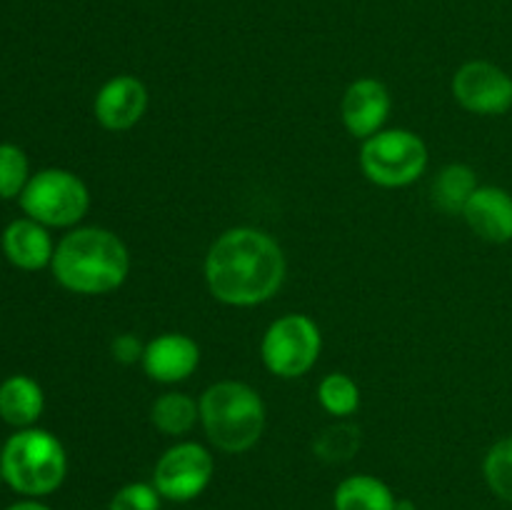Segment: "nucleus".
Returning <instances> with one entry per match:
<instances>
[{
    "label": "nucleus",
    "mask_w": 512,
    "mask_h": 510,
    "mask_svg": "<svg viewBox=\"0 0 512 510\" xmlns=\"http://www.w3.org/2000/svg\"><path fill=\"white\" fill-rule=\"evenodd\" d=\"M55 280L75 295H108L130 275L128 245L113 230L98 225L70 228L55 243Z\"/></svg>",
    "instance_id": "nucleus-2"
},
{
    "label": "nucleus",
    "mask_w": 512,
    "mask_h": 510,
    "mask_svg": "<svg viewBox=\"0 0 512 510\" xmlns=\"http://www.w3.org/2000/svg\"><path fill=\"white\" fill-rule=\"evenodd\" d=\"M480 188L478 173L465 163L445 165L433 180V203L443 213L463 215V208L468 205L470 195Z\"/></svg>",
    "instance_id": "nucleus-18"
},
{
    "label": "nucleus",
    "mask_w": 512,
    "mask_h": 510,
    "mask_svg": "<svg viewBox=\"0 0 512 510\" xmlns=\"http://www.w3.org/2000/svg\"><path fill=\"white\" fill-rule=\"evenodd\" d=\"M345 440H358V430L340 425V438H335V428H330V430H325L323 435H320L318 450L323 453V458H328V460L350 458V450L343 448Z\"/></svg>",
    "instance_id": "nucleus-23"
},
{
    "label": "nucleus",
    "mask_w": 512,
    "mask_h": 510,
    "mask_svg": "<svg viewBox=\"0 0 512 510\" xmlns=\"http://www.w3.org/2000/svg\"><path fill=\"white\" fill-rule=\"evenodd\" d=\"M395 510H418V508H415L413 500H408V498H398V505H395Z\"/></svg>",
    "instance_id": "nucleus-26"
},
{
    "label": "nucleus",
    "mask_w": 512,
    "mask_h": 510,
    "mask_svg": "<svg viewBox=\"0 0 512 510\" xmlns=\"http://www.w3.org/2000/svg\"><path fill=\"white\" fill-rule=\"evenodd\" d=\"M200 425L220 453H248L263 438L265 403L258 390L240 380H218L200 395Z\"/></svg>",
    "instance_id": "nucleus-3"
},
{
    "label": "nucleus",
    "mask_w": 512,
    "mask_h": 510,
    "mask_svg": "<svg viewBox=\"0 0 512 510\" xmlns=\"http://www.w3.org/2000/svg\"><path fill=\"white\" fill-rule=\"evenodd\" d=\"M318 403L333 418H350L360 408L358 383L345 373H328L318 383Z\"/></svg>",
    "instance_id": "nucleus-19"
},
{
    "label": "nucleus",
    "mask_w": 512,
    "mask_h": 510,
    "mask_svg": "<svg viewBox=\"0 0 512 510\" xmlns=\"http://www.w3.org/2000/svg\"><path fill=\"white\" fill-rule=\"evenodd\" d=\"M0 480H3V475H0Z\"/></svg>",
    "instance_id": "nucleus-27"
},
{
    "label": "nucleus",
    "mask_w": 512,
    "mask_h": 510,
    "mask_svg": "<svg viewBox=\"0 0 512 510\" xmlns=\"http://www.w3.org/2000/svg\"><path fill=\"white\" fill-rule=\"evenodd\" d=\"M150 423L168 438H183L200 423V403L188 393L170 390L153 400Z\"/></svg>",
    "instance_id": "nucleus-17"
},
{
    "label": "nucleus",
    "mask_w": 512,
    "mask_h": 510,
    "mask_svg": "<svg viewBox=\"0 0 512 510\" xmlns=\"http://www.w3.org/2000/svg\"><path fill=\"white\" fill-rule=\"evenodd\" d=\"M428 145L408 128H383L363 140L360 170L380 188H408L428 168Z\"/></svg>",
    "instance_id": "nucleus-5"
},
{
    "label": "nucleus",
    "mask_w": 512,
    "mask_h": 510,
    "mask_svg": "<svg viewBox=\"0 0 512 510\" xmlns=\"http://www.w3.org/2000/svg\"><path fill=\"white\" fill-rule=\"evenodd\" d=\"M393 110V98L378 78H358L340 100V120L353 138L368 140L385 128Z\"/></svg>",
    "instance_id": "nucleus-10"
},
{
    "label": "nucleus",
    "mask_w": 512,
    "mask_h": 510,
    "mask_svg": "<svg viewBox=\"0 0 512 510\" xmlns=\"http://www.w3.org/2000/svg\"><path fill=\"white\" fill-rule=\"evenodd\" d=\"M148 110V88L135 75H113L100 85L93 100V115L110 133L135 128Z\"/></svg>",
    "instance_id": "nucleus-11"
},
{
    "label": "nucleus",
    "mask_w": 512,
    "mask_h": 510,
    "mask_svg": "<svg viewBox=\"0 0 512 510\" xmlns=\"http://www.w3.org/2000/svg\"><path fill=\"white\" fill-rule=\"evenodd\" d=\"M203 273L205 285L218 303L255 308L283 288L288 260L273 235L253 225H238L213 240Z\"/></svg>",
    "instance_id": "nucleus-1"
},
{
    "label": "nucleus",
    "mask_w": 512,
    "mask_h": 510,
    "mask_svg": "<svg viewBox=\"0 0 512 510\" xmlns=\"http://www.w3.org/2000/svg\"><path fill=\"white\" fill-rule=\"evenodd\" d=\"M18 203L45 228H75L90 208V190L73 170L45 168L30 175Z\"/></svg>",
    "instance_id": "nucleus-6"
},
{
    "label": "nucleus",
    "mask_w": 512,
    "mask_h": 510,
    "mask_svg": "<svg viewBox=\"0 0 512 510\" xmlns=\"http://www.w3.org/2000/svg\"><path fill=\"white\" fill-rule=\"evenodd\" d=\"M323 335L310 315L285 313L268 325L260 340V360L275 378H303L318 363Z\"/></svg>",
    "instance_id": "nucleus-7"
},
{
    "label": "nucleus",
    "mask_w": 512,
    "mask_h": 510,
    "mask_svg": "<svg viewBox=\"0 0 512 510\" xmlns=\"http://www.w3.org/2000/svg\"><path fill=\"white\" fill-rule=\"evenodd\" d=\"M43 408V388L30 375H10L0 383V418L13 428H33Z\"/></svg>",
    "instance_id": "nucleus-15"
},
{
    "label": "nucleus",
    "mask_w": 512,
    "mask_h": 510,
    "mask_svg": "<svg viewBox=\"0 0 512 510\" xmlns=\"http://www.w3.org/2000/svg\"><path fill=\"white\" fill-rule=\"evenodd\" d=\"M145 345L135 338L133 333H120L115 335L113 343H110V355L118 360L120 365H133L143 360Z\"/></svg>",
    "instance_id": "nucleus-24"
},
{
    "label": "nucleus",
    "mask_w": 512,
    "mask_h": 510,
    "mask_svg": "<svg viewBox=\"0 0 512 510\" xmlns=\"http://www.w3.org/2000/svg\"><path fill=\"white\" fill-rule=\"evenodd\" d=\"M3 255L20 270H43L53 263L55 243L50 238V228L33 218H18L8 223L0 235Z\"/></svg>",
    "instance_id": "nucleus-14"
},
{
    "label": "nucleus",
    "mask_w": 512,
    "mask_h": 510,
    "mask_svg": "<svg viewBox=\"0 0 512 510\" xmlns=\"http://www.w3.org/2000/svg\"><path fill=\"white\" fill-rule=\"evenodd\" d=\"M0 475L20 495L55 493L68 475V453L50 430L20 428L0 450Z\"/></svg>",
    "instance_id": "nucleus-4"
},
{
    "label": "nucleus",
    "mask_w": 512,
    "mask_h": 510,
    "mask_svg": "<svg viewBox=\"0 0 512 510\" xmlns=\"http://www.w3.org/2000/svg\"><path fill=\"white\" fill-rule=\"evenodd\" d=\"M453 98L473 115H505L512 108V75L490 60H468L453 75Z\"/></svg>",
    "instance_id": "nucleus-9"
},
{
    "label": "nucleus",
    "mask_w": 512,
    "mask_h": 510,
    "mask_svg": "<svg viewBox=\"0 0 512 510\" xmlns=\"http://www.w3.org/2000/svg\"><path fill=\"white\" fill-rule=\"evenodd\" d=\"M108 510H163V498L153 483H125L110 498Z\"/></svg>",
    "instance_id": "nucleus-22"
},
{
    "label": "nucleus",
    "mask_w": 512,
    "mask_h": 510,
    "mask_svg": "<svg viewBox=\"0 0 512 510\" xmlns=\"http://www.w3.org/2000/svg\"><path fill=\"white\" fill-rule=\"evenodd\" d=\"M468 228L480 240L503 245L512 240V195L498 185H480L463 208Z\"/></svg>",
    "instance_id": "nucleus-13"
},
{
    "label": "nucleus",
    "mask_w": 512,
    "mask_h": 510,
    "mask_svg": "<svg viewBox=\"0 0 512 510\" xmlns=\"http://www.w3.org/2000/svg\"><path fill=\"white\" fill-rule=\"evenodd\" d=\"M215 473V458L203 443L178 440L158 458L153 468L155 490L170 503H190L208 490Z\"/></svg>",
    "instance_id": "nucleus-8"
},
{
    "label": "nucleus",
    "mask_w": 512,
    "mask_h": 510,
    "mask_svg": "<svg viewBox=\"0 0 512 510\" xmlns=\"http://www.w3.org/2000/svg\"><path fill=\"white\" fill-rule=\"evenodd\" d=\"M30 160L23 148L0 143V198H20L30 180Z\"/></svg>",
    "instance_id": "nucleus-21"
},
{
    "label": "nucleus",
    "mask_w": 512,
    "mask_h": 510,
    "mask_svg": "<svg viewBox=\"0 0 512 510\" xmlns=\"http://www.w3.org/2000/svg\"><path fill=\"white\" fill-rule=\"evenodd\" d=\"M140 365L155 383H183L198 370L200 345L185 333H160L145 343Z\"/></svg>",
    "instance_id": "nucleus-12"
},
{
    "label": "nucleus",
    "mask_w": 512,
    "mask_h": 510,
    "mask_svg": "<svg viewBox=\"0 0 512 510\" xmlns=\"http://www.w3.org/2000/svg\"><path fill=\"white\" fill-rule=\"evenodd\" d=\"M483 475L495 498L512 505V435L500 438L498 443H493V448L485 453Z\"/></svg>",
    "instance_id": "nucleus-20"
},
{
    "label": "nucleus",
    "mask_w": 512,
    "mask_h": 510,
    "mask_svg": "<svg viewBox=\"0 0 512 510\" xmlns=\"http://www.w3.org/2000/svg\"><path fill=\"white\" fill-rule=\"evenodd\" d=\"M5 510H50V508L48 505L40 503L38 498H28V500H20V503H13L10 508H5Z\"/></svg>",
    "instance_id": "nucleus-25"
},
{
    "label": "nucleus",
    "mask_w": 512,
    "mask_h": 510,
    "mask_svg": "<svg viewBox=\"0 0 512 510\" xmlns=\"http://www.w3.org/2000/svg\"><path fill=\"white\" fill-rule=\"evenodd\" d=\"M398 498L385 480L358 473L340 480L333 493L335 510H395Z\"/></svg>",
    "instance_id": "nucleus-16"
}]
</instances>
